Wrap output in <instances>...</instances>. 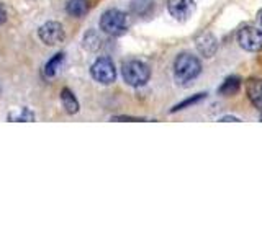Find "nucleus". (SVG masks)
Returning a JSON list of instances; mask_svg holds the SVG:
<instances>
[{
    "label": "nucleus",
    "mask_w": 262,
    "mask_h": 245,
    "mask_svg": "<svg viewBox=\"0 0 262 245\" xmlns=\"http://www.w3.org/2000/svg\"><path fill=\"white\" fill-rule=\"evenodd\" d=\"M202 72V62L195 56L184 53L179 54L174 61V79L179 85H188Z\"/></svg>",
    "instance_id": "f257e3e1"
},
{
    "label": "nucleus",
    "mask_w": 262,
    "mask_h": 245,
    "mask_svg": "<svg viewBox=\"0 0 262 245\" xmlns=\"http://www.w3.org/2000/svg\"><path fill=\"white\" fill-rule=\"evenodd\" d=\"M121 76H123V80H125L128 85L143 87V85H146V82L149 80L151 70L144 62L131 59V61H126L121 65Z\"/></svg>",
    "instance_id": "f03ea898"
},
{
    "label": "nucleus",
    "mask_w": 262,
    "mask_h": 245,
    "mask_svg": "<svg viewBox=\"0 0 262 245\" xmlns=\"http://www.w3.org/2000/svg\"><path fill=\"white\" fill-rule=\"evenodd\" d=\"M128 27H129V21H128L126 13H123L121 10H117V8L106 10L100 18L102 31L106 33V35H110V36L125 35Z\"/></svg>",
    "instance_id": "7ed1b4c3"
},
{
    "label": "nucleus",
    "mask_w": 262,
    "mask_h": 245,
    "mask_svg": "<svg viewBox=\"0 0 262 245\" xmlns=\"http://www.w3.org/2000/svg\"><path fill=\"white\" fill-rule=\"evenodd\" d=\"M90 76H92L98 84L110 85L115 82V79H117V69H115V64L108 57H98L92 64V67H90Z\"/></svg>",
    "instance_id": "20e7f679"
},
{
    "label": "nucleus",
    "mask_w": 262,
    "mask_h": 245,
    "mask_svg": "<svg viewBox=\"0 0 262 245\" xmlns=\"http://www.w3.org/2000/svg\"><path fill=\"white\" fill-rule=\"evenodd\" d=\"M237 43L249 53H259L262 49V30L257 27H244L237 33Z\"/></svg>",
    "instance_id": "39448f33"
},
{
    "label": "nucleus",
    "mask_w": 262,
    "mask_h": 245,
    "mask_svg": "<svg viewBox=\"0 0 262 245\" xmlns=\"http://www.w3.org/2000/svg\"><path fill=\"white\" fill-rule=\"evenodd\" d=\"M38 36L46 46H56L64 41V28L59 21H48L39 28Z\"/></svg>",
    "instance_id": "423d86ee"
},
{
    "label": "nucleus",
    "mask_w": 262,
    "mask_h": 245,
    "mask_svg": "<svg viewBox=\"0 0 262 245\" xmlns=\"http://www.w3.org/2000/svg\"><path fill=\"white\" fill-rule=\"evenodd\" d=\"M167 10L176 20L184 21L195 12L193 0H167Z\"/></svg>",
    "instance_id": "0eeeda50"
},
{
    "label": "nucleus",
    "mask_w": 262,
    "mask_h": 245,
    "mask_svg": "<svg viewBox=\"0 0 262 245\" xmlns=\"http://www.w3.org/2000/svg\"><path fill=\"white\" fill-rule=\"evenodd\" d=\"M195 47L199 49V53L205 57H213L218 49V41L211 33H200L199 36H195Z\"/></svg>",
    "instance_id": "6e6552de"
},
{
    "label": "nucleus",
    "mask_w": 262,
    "mask_h": 245,
    "mask_svg": "<svg viewBox=\"0 0 262 245\" xmlns=\"http://www.w3.org/2000/svg\"><path fill=\"white\" fill-rule=\"evenodd\" d=\"M246 93H248V98L256 108H262V80L260 79H249L246 82Z\"/></svg>",
    "instance_id": "1a4fd4ad"
},
{
    "label": "nucleus",
    "mask_w": 262,
    "mask_h": 245,
    "mask_svg": "<svg viewBox=\"0 0 262 245\" xmlns=\"http://www.w3.org/2000/svg\"><path fill=\"white\" fill-rule=\"evenodd\" d=\"M66 10L72 16H84L89 12V0H68Z\"/></svg>",
    "instance_id": "9d476101"
},
{
    "label": "nucleus",
    "mask_w": 262,
    "mask_h": 245,
    "mask_svg": "<svg viewBox=\"0 0 262 245\" xmlns=\"http://www.w3.org/2000/svg\"><path fill=\"white\" fill-rule=\"evenodd\" d=\"M241 88V79L236 77V76H231L228 77L223 84H221L220 87V93L225 95V96H229V95H236L237 92H239Z\"/></svg>",
    "instance_id": "9b49d317"
},
{
    "label": "nucleus",
    "mask_w": 262,
    "mask_h": 245,
    "mask_svg": "<svg viewBox=\"0 0 262 245\" xmlns=\"http://www.w3.org/2000/svg\"><path fill=\"white\" fill-rule=\"evenodd\" d=\"M61 103L66 108V111L71 113V114L79 111V102L76 100V96H74V93L71 92L69 88H64L61 92Z\"/></svg>",
    "instance_id": "f8f14e48"
},
{
    "label": "nucleus",
    "mask_w": 262,
    "mask_h": 245,
    "mask_svg": "<svg viewBox=\"0 0 262 245\" xmlns=\"http://www.w3.org/2000/svg\"><path fill=\"white\" fill-rule=\"evenodd\" d=\"M62 59H64V54H62V53H59V54H56V56L53 57V59L46 64V67H45V74H46L48 77H53V76H56V72H57V69H59V65H61Z\"/></svg>",
    "instance_id": "ddd939ff"
},
{
    "label": "nucleus",
    "mask_w": 262,
    "mask_h": 245,
    "mask_svg": "<svg viewBox=\"0 0 262 245\" xmlns=\"http://www.w3.org/2000/svg\"><path fill=\"white\" fill-rule=\"evenodd\" d=\"M84 46L87 49H90V51H97V49L102 46V39L98 38V35L90 31L89 35H85V38H84Z\"/></svg>",
    "instance_id": "4468645a"
},
{
    "label": "nucleus",
    "mask_w": 262,
    "mask_h": 245,
    "mask_svg": "<svg viewBox=\"0 0 262 245\" xmlns=\"http://www.w3.org/2000/svg\"><path fill=\"white\" fill-rule=\"evenodd\" d=\"M203 98H205V93H196V95H193V96H190V98H187V100H184L182 103L176 105L174 108H172V113H174V111H179V110H184V108H187V106H190V105L199 103L200 100H203Z\"/></svg>",
    "instance_id": "2eb2a0df"
},
{
    "label": "nucleus",
    "mask_w": 262,
    "mask_h": 245,
    "mask_svg": "<svg viewBox=\"0 0 262 245\" xmlns=\"http://www.w3.org/2000/svg\"><path fill=\"white\" fill-rule=\"evenodd\" d=\"M8 119L10 121H35V114L28 110H20L18 113H12L8 114Z\"/></svg>",
    "instance_id": "dca6fc26"
},
{
    "label": "nucleus",
    "mask_w": 262,
    "mask_h": 245,
    "mask_svg": "<svg viewBox=\"0 0 262 245\" xmlns=\"http://www.w3.org/2000/svg\"><path fill=\"white\" fill-rule=\"evenodd\" d=\"M113 121H144L141 118H126V116H117V118H112Z\"/></svg>",
    "instance_id": "f3484780"
},
{
    "label": "nucleus",
    "mask_w": 262,
    "mask_h": 245,
    "mask_svg": "<svg viewBox=\"0 0 262 245\" xmlns=\"http://www.w3.org/2000/svg\"><path fill=\"white\" fill-rule=\"evenodd\" d=\"M7 20V12H5V8L0 5V24H4Z\"/></svg>",
    "instance_id": "a211bd4d"
},
{
    "label": "nucleus",
    "mask_w": 262,
    "mask_h": 245,
    "mask_svg": "<svg viewBox=\"0 0 262 245\" xmlns=\"http://www.w3.org/2000/svg\"><path fill=\"white\" fill-rule=\"evenodd\" d=\"M220 121H239V119L234 118V116H223Z\"/></svg>",
    "instance_id": "6ab92c4d"
},
{
    "label": "nucleus",
    "mask_w": 262,
    "mask_h": 245,
    "mask_svg": "<svg viewBox=\"0 0 262 245\" xmlns=\"http://www.w3.org/2000/svg\"><path fill=\"white\" fill-rule=\"evenodd\" d=\"M259 21H260V27H262V10L259 12Z\"/></svg>",
    "instance_id": "aec40b11"
}]
</instances>
